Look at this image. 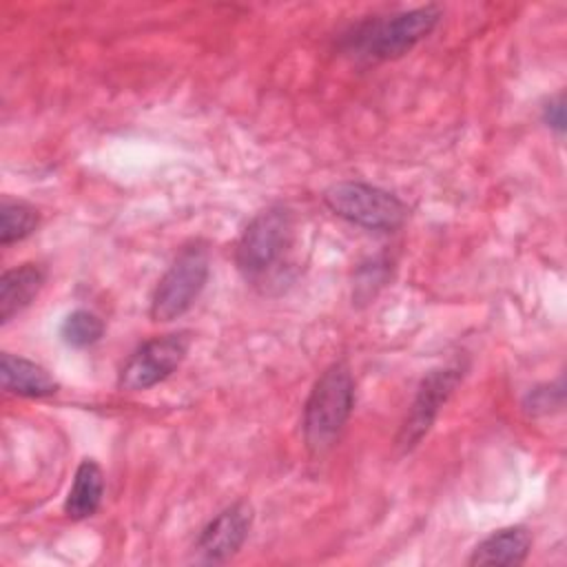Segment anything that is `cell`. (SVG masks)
<instances>
[{
  "mask_svg": "<svg viewBox=\"0 0 567 567\" xmlns=\"http://www.w3.org/2000/svg\"><path fill=\"white\" fill-rule=\"evenodd\" d=\"M354 405V381L346 363H332L315 381L303 405L306 445L321 454L341 434Z\"/></svg>",
  "mask_w": 567,
  "mask_h": 567,
  "instance_id": "6da1fadb",
  "label": "cell"
},
{
  "mask_svg": "<svg viewBox=\"0 0 567 567\" xmlns=\"http://www.w3.org/2000/svg\"><path fill=\"white\" fill-rule=\"evenodd\" d=\"M441 20V9L425 4L419 9L401 11L383 20H370L359 24L352 35L346 38L350 51L368 60H394L405 55L423 38H427Z\"/></svg>",
  "mask_w": 567,
  "mask_h": 567,
  "instance_id": "7a4b0ae2",
  "label": "cell"
},
{
  "mask_svg": "<svg viewBox=\"0 0 567 567\" xmlns=\"http://www.w3.org/2000/svg\"><path fill=\"white\" fill-rule=\"evenodd\" d=\"M295 221L284 206H270L257 213L241 233L235 250L237 268L246 279L261 281L272 272L292 246Z\"/></svg>",
  "mask_w": 567,
  "mask_h": 567,
  "instance_id": "3957f363",
  "label": "cell"
},
{
  "mask_svg": "<svg viewBox=\"0 0 567 567\" xmlns=\"http://www.w3.org/2000/svg\"><path fill=\"white\" fill-rule=\"evenodd\" d=\"M323 204L348 224L368 230H396L405 217L408 206L392 193L365 182H337L323 193Z\"/></svg>",
  "mask_w": 567,
  "mask_h": 567,
  "instance_id": "277c9868",
  "label": "cell"
},
{
  "mask_svg": "<svg viewBox=\"0 0 567 567\" xmlns=\"http://www.w3.org/2000/svg\"><path fill=\"white\" fill-rule=\"evenodd\" d=\"M208 270L210 259L204 244H190L182 248L155 286L151 299V317L155 321H173L182 317L202 295L208 281Z\"/></svg>",
  "mask_w": 567,
  "mask_h": 567,
  "instance_id": "5b68a950",
  "label": "cell"
},
{
  "mask_svg": "<svg viewBox=\"0 0 567 567\" xmlns=\"http://www.w3.org/2000/svg\"><path fill=\"white\" fill-rule=\"evenodd\" d=\"M190 339L186 332L155 337L142 343L120 370L117 385L128 392H140L171 377L188 352Z\"/></svg>",
  "mask_w": 567,
  "mask_h": 567,
  "instance_id": "8992f818",
  "label": "cell"
},
{
  "mask_svg": "<svg viewBox=\"0 0 567 567\" xmlns=\"http://www.w3.org/2000/svg\"><path fill=\"white\" fill-rule=\"evenodd\" d=\"M461 379H463V370L456 365L439 368V370H432L427 377H423L416 390V396L410 405V412L396 436V445L401 450H412L423 439V434L430 430L432 421L436 419L441 405L447 401V396L454 392Z\"/></svg>",
  "mask_w": 567,
  "mask_h": 567,
  "instance_id": "52a82bcc",
  "label": "cell"
},
{
  "mask_svg": "<svg viewBox=\"0 0 567 567\" xmlns=\"http://www.w3.org/2000/svg\"><path fill=\"white\" fill-rule=\"evenodd\" d=\"M252 509L248 503H233L221 509L199 534L197 551L208 563H224L233 558L248 538Z\"/></svg>",
  "mask_w": 567,
  "mask_h": 567,
  "instance_id": "ba28073f",
  "label": "cell"
},
{
  "mask_svg": "<svg viewBox=\"0 0 567 567\" xmlns=\"http://www.w3.org/2000/svg\"><path fill=\"white\" fill-rule=\"evenodd\" d=\"M47 272L38 264H22L4 270L0 279V321L9 323L42 290Z\"/></svg>",
  "mask_w": 567,
  "mask_h": 567,
  "instance_id": "9c48e42d",
  "label": "cell"
},
{
  "mask_svg": "<svg viewBox=\"0 0 567 567\" xmlns=\"http://www.w3.org/2000/svg\"><path fill=\"white\" fill-rule=\"evenodd\" d=\"M0 379L2 388L18 396L40 399L58 392V381L40 363L9 352L0 357Z\"/></svg>",
  "mask_w": 567,
  "mask_h": 567,
  "instance_id": "30bf717a",
  "label": "cell"
},
{
  "mask_svg": "<svg viewBox=\"0 0 567 567\" xmlns=\"http://www.w3.org/2000/svg\"><path fill=\"white\" fill-rule=\"evenodd\" d=\"M532 549V536L525 527H505L476 545L470 565H520Z\"/></svg>",
  "mask_w": 567,
  "mask_h": 567,
  "instance_id": "8fae6325",
  "label": "cell"
},
{
  "mask_svg": "<svg viewBox=\"0 0 567 567\" xmlns=\"http://www.w3.org/2000/svg\"><path fill=\"white\" fill-rule=\"evenodd\" d=\"M104 494V474L100 465L91 458H84L78 470L69 496L64 501V512L73 520L89 518L97 512Z\"/></svg>",
  "mask_w": 567,
  "mask_h": 567,
  "instance_id": "7c38bea8",
  "label": "cell"
},
{
  "mask_svg": "<svg viewBox=\"0 0 567 567\" xmlns=\"http://www.w3.org/2000/svg\"><path fill=\"white\" fill-rule=\"evenodd\" d=\"M0 241L2 246H9L13 241H22L29 237L38 226V210L24 202L16 199H2L0 206Z\"/></svg>",
  "mask_w": 567,
  "mask_h": 567,
  "instance_id": "4fadbf2b",
  "label": "cell"
},
{
  "mask_svg": "<svg viewBox=\"0 0 567 567\" xmlns=\"http://www.w3.org/2000/svg\"><path fill=\"white\" fill-rule=\"evenodd\" d=\"M102 332H104L102 319L89 310H73L71 315L64 317L60 326V337L71 348L93 346L95 341H100Z\"/></svg>",
  "mask_w": 567,
  "mask_h": 567,
  "instance_id": "5bb4252c",
  "label": "cell"
},
{
  "mask_svg": "<svg viewBox=\"0 0 567 567\" xmlns=\"http://www.w3.org/2000/svg\"><path fill=\"white\" fill-rule=\"evenodd\" d=\"M545 122L556 128V131H563L565 126V102H563V95H556L547 102L545 106Z\"/></svg>",
  "mask_w": 567,
  "mask_h": 567,
  "instance_id": "9a60e30c",
  "label": "cell"
}]
</instances>
